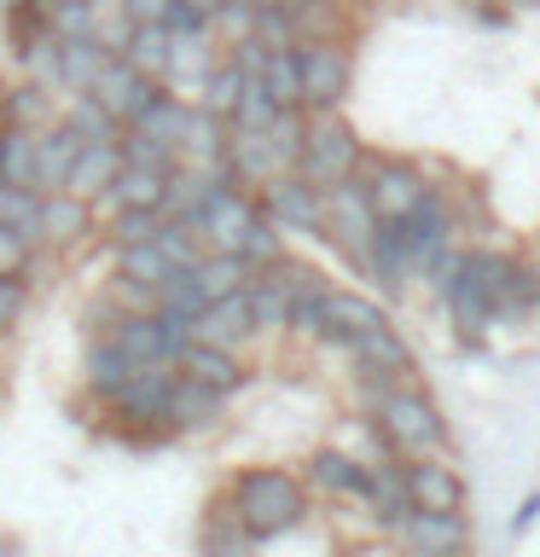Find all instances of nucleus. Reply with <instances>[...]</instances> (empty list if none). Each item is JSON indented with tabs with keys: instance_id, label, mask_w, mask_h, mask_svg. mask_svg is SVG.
Segmentation results:
<instances>
[{
	"instance_id": "f257e3e1",
	"label": "nucleus",
	"mask_w": 540,
	"mask_h": 557,
	"mask_svg": "<svg viewBox=\"0 0 540 557\" xmlns=\"http://www.w3.org/2000/svg\"><path fill=\"white\" fill-rule=\"evenodd\" d=\"M442 302L459 331H488L494 320L523 308V261L488 244H470L459 256V273L442 285Z\"/></svg>"
},
{
	"instance_id": "f03ea898",
	"label": "nucleus",
	"mask_w": 540,
	"mask_h": 557,
	"mask_svg": "<svg viewBox=\"0 0 540 557\" xmlns=\"http://www.w3.org/2000/svg\"><path fill=\"white\" fill-rule=\"evenodd\" d=\"M226 511L238 517V529L256 540H279L308 517V482L285 465H250L226 482Z\"/></svg>"
},
{
	"instance_id": "7ed1b4c3",
	"label": "nucleus",
	"mask_w": 540,
	"mask_h": 557,
	"mask_svg": "<svg viewBox=\"0 0 540 557\" xmlns=\"http://www.w3.org/2000/svg\"><path fill=\"white\" fill-rule=\"evenodd\" d=\"M366 407H372L378 435L390 442V453H401V459H430V453L447 447V418L418 383L366 377Z\"/></svg>"
},
{
	"instance_id": "20e7f679",
	"label": "nucleus",
	"mask_w": 540,
	"mask_h": 557,
	"mask_svg": "<svg viewBox=\"0 0 540 557\" xmlns=\"http://www.w3.org/2000/svg\"><path fill=\"white\" fill-rule=\"evenodd\" d=\"M366 163V139L355 134V122H348L343 111H331V116H308V139H303V157H296V174H303L308 186H343V181H355Z\"/></svg>"
},
{
	"instance_id": "39448f33",
	"label": "nucleus",
	"mask_w": 540,
	"mask_h": 557,
	"mask_svg": "<svg viewBox=\"0 0 540 557\" xmlns=\"http://www.w3.org/2000/svg\"><path fill=\"white\" fill-rule=\"evenodd\" d=\"M296 70H303V111L331 116L355 94V52L348 41H308L296 47Z\"/></svg>"
},
{
	"instance_id": "423d86ee",
	"label": "nucleus",
	"mask_w": 540,
	"mask_h": 557,
	"mask_svg": "<svg viewBox=\"0 0 540 557\" xmlns=\"http://www.w3.org/2000/svg\"><path fill=\"white\" fill-rule=\"evenodd\" d=\"M378 215H372V203H366V186H360V174L355 181H343V186H331L326 191V226H320V238L338 250L348 268H360L366 273V256H372V238H378Z\"/></svg>"
},
{
	"instance_id": "0eeeda50",
	"label": "nucleus",
	"mask_w": 540,
	"mask_h": 557,
	"mask_svg": "<svg viewBox=\"0 0 540 557\" xmlns=\"http://www.w3.org/2000/svg\"><path fill=\"white\" fill-rule=\"evenodd\" d=\"M360 186H366V203L383 226H401L418 203L430 198V181L413 157H366L360 163Z\"/></svg>"
},
{
	"instance_id": "6e6552de",
	"label": "nucleus",
	"mask_w": 540,
	"mask_h": 557,
	"mask_svg": "<svg viewBox=\"0 0 540 557\" xmlns=\"http://www.w3.org/2000/svg\"><path fill=\"white\" fill-rule=\"evenodd\" d=\"M169 389H174V366H139L122 383V395L111 400V412L134 430V442H169Z\"/></svg>"
},
{
	"instance_id": "1a4fd4ad",
	"label": "nucleus",
	"mask_w": 540,
	"mask_h": 557,
	"mask_svg": "<svg viewBox=\"0 0 540 557\" xmlns=\"http://www.w3.org/2000/svg\"><path fill=\"white\" fill-rule=\"evenodd\" d=\"M256 215H261L256 191L221 181V186L204 198V209H198V221H192V226H198L204 250H233V256H238V244H244V233H250Z\"/></svg>"
},
{
	"instance_id": "9d476101",
	"label": "nucleus",
	"mask_w": 540,
	"mask_h": 557,
	"mask_svg": "<svg viewBox=\"0 0 540 557\" xmlns=\"http://www.w3.org/2000/svg\"><path fill=\"white\" fill-rule=\"evenodd\" d=\"M256 203H261V215H268L279 233H314L320 238V226H326V191L308 186L296 169L273 174V181L256 191Z\"/></svg>"
},
{
	"instance_id": "9b49d317",
	"label": "nucleus",
	"mask_w": 540,
	"mask_h": 557,
	"mask_svg": "<svg viewBox=\"0 0 540 557\" xmlns=\"http://www.w3.org/2000/svg\"><path fill=\"white\" fill-rule=\"evenodd\" d=\"M395 540L407 557H470L465 511H407V522H395Z\"/></svg>"
},
{
	"instance_id": "f8f14e48",
	"label": "nucleus",
	"mask_w": 540,
	"mask_h": 557,
	"mask_svg": "<svg viewBox=\"0 0 540 557\" xmlns=\"http://www.w3.org/2000/svg\"><path fill=\"white\" fill-rule=\"evenodd\" d=\"M105 337H111L134 366H174V360H181V348H186L181 337H169V325L157 320V313H111Z\"/></svg>"
},
{
	"instance_id": "ddd939ff",
	"label": "nucleus",
	"mask_w": 540,
	"mask_h": 557,
	"mask_svg": "<svg viewBox=\"0 0 540 557\" xmlns=\"http://www.w3.org/2000/svg\"><path fill=\"white\" fill-rule=\"evenodd\" d=\"M348 355H355L360 377H383V383H413V372H418V360H413L407 337H401V331H395L390 320H378L372 331H360V337L348 343Z\"/></svg>"
},
{
	"instance_id": "4468645a",
	"label": "nucleus",
	"mask_w": 540,
	"mask_h": 557,
	"mask_svg": "<svg viewBox=\"0 0 540 557\" xmlns=\"http://www.w3.org/2000/svg\"><path fill=\"white\" fill-rule=\"evenodd\" d=\"M401 238H407V256H413V268L425 273L435 256L453 244V203H447V191H435L430 186V198L413 209L407 221H401Z\"/></svg>"
},
{
	"instance_id": "2eb2a0df",
	"label": "nucleus",
	"mask_w": 540,
	"mask_h": 557,
	"mask_svg": "<svg viewBox=\"0 0 540 557\" xmlns=\"http://www.w3.org/2000/svg\"><path fill=\"white\" fill-rule=\"evenodd\" d=\"M174 372L204 383V389H216L233 400L244 383H250V366H244V355H233V348H216V343H186L181 360H174Z\"/></svg>"
},
{
	"instance_id": "dca6fc26",
	"label": "nucleus",
	"mask_w": 540,
	"mask_h": 557,
	"mask_svg": "<svg viewBox=\"0 0 540 557\" xmlns=\"http://www.w3.org/2000/svg\"><path fill=\"white\" fill-rule=\"evenodd\" d=\"M256 337V320H250V285L233 290V296H216L204 302V313L192 320V343H216V348H238Z\"/></svg>"
},
{
	"instance_id": "f3484780",
	"label": "nucleus",
	"mask_w": 540,
	"mask_h": 557,
	"mask_svg": "<svg viewBox=\"0 0 540 557\" xmlns=\"http://www.w3.org/2000/svg\"><path fill=\"white\" fill-rule=\"evenodd\" d=\"M163 94V82H151V76H139V70L128 64V59H111L99 70V82H94V99L105 104V111H111L122 128H128V122L146 111V104Z\"/></svg>"
},
{
	"instance_id": "a211bd4d",
	"label": "nucleus",
	"mask_w": 540,
	"mask_h": 557,
	"mask_svg": "<svg viewBox=\"0 0 540 557\" xmlns=\"http://www.w3.org/2000/svg\"><path fill=\"white\" fill-rule=\"evenodd\" d=\"M407 494H413V511H465V476L442 453L407 459Z\"/></svg>"
},
{
	"instance_id": "6ab92c4d",
	"label": "nucleus",
	"mask_w": 540,
	"mask_h": 557,
	"mask_svg": "<svg viewBox=\"0 0 540 557\" xmlns=\"http://www.w3.org/2000/svg\"><path fill=\"white\" fill-rule=\"evenodd\" d=\"M87 233H94V203L76 198V191H47L35 244H47V250H76V244H87Z\"/></svg>"
},
{
	"instance_id": "aec40b11",
	"label": "nucleus",
	"mask_w": 540,
	"mask_h": 557,
	"mask_svg": "<svg viewBox=\"0 0 540 557\" xmlns=\"http://www.w3.org/2000/svg\"><path fill=\"white\" fill-rule=\"evenodd\" d=\"M378 320H390L366 290H348V285H326V331H320V343H338L348 348L360 337V331H372Z\"/></svg>"
},
{
	"instance_id": "412c9836",
	"label": "nucleus",
	"mask_w": 540,
	"mask_h": 557,
	"mask_svg": "<svg viewBox=\"0 0 540 557\" xmlns=\"http://www.w3.org/2000/svg\"><path fill=\"white\" fill-rule=\"evenodd\" d=\"M308 487H320V494L331 499H360L366 505V482H372V465L355 459V453H343V447H320L308 459Z\"/></svg>"
},
{
	"instance_id": "4be33fe9",
	"label": "nucleus",
	"mask_w": 540,
	"mask_h": 557,
	"mask_svg": "<svg viewBox=\"0 0 540 557\" xmlns=\"http://www.w3.org/2000/svg\"><path fill=\"white\" fill-rule=\"evenodd\" d=\"M226 174H233V186H250L261 191L273 181V174H285L279 169V157H273V139L268 134H244V128H226Z\"/></svg>"
},
{
	"instance_id": "5701e85b",
	"label": "nucleus",
	"mask_w": 540,
	"mask_h": 557,
	"mask_svg": "<svg viewBox=\"0 0 540 557\" xmlns=\"http://www.w3.org/2000/svg\"><path fill=\"white\" fill-rule=\"evenodd\" d=\"M116 174H122V139H87V146L76 151V163H70L64 191H76V198L99 203L105 191H111Z\"/></svg>"
},
{
	"instance_id": "b1692460",
	"label": "nucleus",
	"mask_w": 540,
	"mask_h": 557,
	"mask_svg": "<svg viewBox=\"0 0 540 557\" xmlns=\"http://www.w3.org/2000/svg\"><path fill=\"white\" fill-rule=\"evenodd\" d=\"M87 146V139L76 128H64V122H52V128L35 134V191H64L70 181V163H76V151Z\"/></svg>"
},
{
	"instance_id": "393cba45",
	"label": "nucleus",
	"mask_w": 540,
	"mask_h": 557,
	"mask_svg": "<svg viewBox=\"0 0 540 557\" xmlns=\"http://www.w3.org/2000/svg\"><path fill=\"white\" fill-rule=\"evenodd\" d=\"M221 412H226V395H216V389H204V383H192V377L174 372V389H169V430L174 435L216 430Z\"/></svg>"
},
{
	"instance_id": "a878e982",
	"label": "nucleus",
	"mask_w": 540,
	"mask_h": 557,
	"mask_svg": "<svg viewBox=\"0 0 540 557\" xmlns=\"http://www.w3.org/2000/svg\"><path fill=\"white\" fill-rule=\"evenodd\" d=\"M134 372H139V366L122 355L111 337L87 343V355H82V383H87V395H94V400H105V407H111V400L122 395V383H128Z\"/></svg>"
},
{
	"instance_id": "bb28decb",
	"label": "nucleus",
	"mask_w": 540,
	"mask_h": 557,
	"mask_svg": "<svg viewBox=\"0 0 540 557\" xmlns=\"http://www.w3.org/2000/svg\"><path fill=\"white\" fill-rule=\"evenodd\" d=\"M413 256H407V238H401V226H378L372 238V256H366V278H378L383 296H401L413 285Z\"/></svg>"
},
{
	"instance_id": "cd10ccee",
	"label": "nucleus",
	"mask_w": 540,
	"mask_h": 557,
	"mask_svg": "<svg viewBox=\"0 0 540 557\" xmlns=\"http://www.w3.org/2000/svg\"><path fill=\"white\" fill-rule=\"evenodd\" d=\"M366 511H372L383 529H395V522H407L413 511V494H407V465L401 459H383L372 465V482H366Z\"/></svg>"
},
{
	"instance_id": "c85d7f7f",
	"label": "nucleus",
	"mask_w": 540,
	"mask_h": 557,
	"mask_svg": "<svg viewBox=\"0 0 540 557\" xmlns=\"http://www.w3.org/2000/svg\"><path fill=\"white\" fill-rule=\"evenodd\" d=\"M186 116H192V104L186 99H174V94H157L146 111H139L128 122V134L139 139H157V146H169L174 157H181V134H186Z\"/></svg>"
},
{
	"instance_id": "c756f323",
	"label": "nucleus",
	"mask_w": 540,
	"mask_h": 557,
	"mask_svg": "<svg viewBox=\"0 0 540 557\" xmlns=\"http://www.w3.org/2000/svg\"><path fill=\"white\" fill-rule=\"evenodd\" d=\"M59 122V111H52V94L47 87H35V82H17L0 94V128H52Z\"/></svg>"
},
{
	"instance_id": "7c9ffc66",
	"label": "nucleus",
	"mask_w": 540,
	"mask_h": 557,
	"mask_svg": "<svg viewBox=\"0 0 540 557\" xmlns=\"http://www.w3.org/2000/svg\"><path fill=\"white\" fill-rule=\"evenodd\" d=\"M116 52H105L99 41H59V94H94L99 70Z\"/></svg>"
},
{
	"instance_id": "2f4dec72",
	"label": "nucleus",
	"mask_w": 540,
	"mask_h": 557,
	"mask_svg": "<svg viewBox=\"0 0 540 557\" xmlns=\"http://www.w3.org/2000/svg\"><path fill=\"white\" fill-rule=\"evenodd\" d=\"M250 261L244 256H233V250H209L198 268H192V285L204 290V302H216V296H233V290H244L250 285Z\"/></svg>"
},
{
	"instance_id": "473e14b6",
	"label": "nucleus",
	"mask_w": 540,
	"mask_h": 557,
	"mask_svg": "<svg viewBox=\"0 0 540 557\" xmlns=\"http://www.w3.org/2000/svg\"><path fill=\"white\" fill-rule=\"evenodd\" d=\"M163 186H169L163 169L122 163V174L111 181V191H105V203H111V209H157V203H163Z\"/></svg>"
},
{
	"instance_id": "72a5a7b5",
	"label": "nucleus",
	"mask_w": 540,
	"mask_h": 557,
	"mask_svg": "<svg viewBox=\"0 0 540 557\" xmlns=\"http://www.w3.org/2000/svg\"><path fill=\"white\" fill-rule=\"evenodd\" d=\"M250 320H256V337H285L291 331V290L279 278L268 273L250 278Z\"/></svg>"
},
{
	"instance_id": "f704fd0d",
	"label": "nucleus",
	"mask_w": 540,
	"mask_h": 557,
	"mask_svg": "<svg viewBox=\"0 0 540 557\" xmlns=\"http://www.w3.org/2000/svg\"><path fill=\"white\" fill-rule=\"evenodd\" d=\"M198 552H204V557H250V552H256V540L238 529V517L226 511V499L209 505L204 534H198Z\"/></svg>"
},
{
	"instance_id": "c9c22d12",
	"label": "nucleus",
	"mask_w": 540,
	"mask_h": 557,
	"mask_svg": "<svg viewBox=\"0 0 540 557\" xmlns=\"http://www.w3.org/2000/svg\"><path fill=\"white\" fill-rule=\"evenodd\" d=\"M169 47H174V35L163 24H134L128 35V47L116 52V59H128L139 76H151V82H163V70H169Z\"/></svg>"
},
{
	"instance_id": "e433bc0d",
	"label": "nucleus",
	"mask_w": 540,
	"mask_h": 557,
	"mask_svg": "<svg viewBox=\"0 0 540 557\" xmlns=\"http://www.w3.org/2000/svg\"><path fill=\"white\" fill-rule=\"evenodd\" d=\"M59 122L64 128H76L82 139H122L128 128H122V122L105 111V104L94 99V94H64V111H59Z\"/></svg>"
},
{
	"instance_id": "4c0bfd02",
	"label": "nucleus",
	"mask_w": 540,
	"mask_h": 557,
	"mask_svg": "<svg viewBox=\"0 0 540 557\" xmlns=\"http://www.w3.org/2000/svg\"><path fill=\"white\" fill-rule=\"evenodd\" d=\"M0 186L35 191V128H0Z\"/></svg>"
},
{
	"instance_id": "58836bf2",
	"label": "nucleus",
	"mask_w": 540,
	"mask_h": 557,
	"mask_svg": "<svg viewBox=\"0 0 540 557\" xmlns=\"http://www.w3.org/2000/svg\"><path fill=\"white\" fill-rule=\"evenodd\" d=\"M47 35L52 41H99V7L94 0H52Z\"/></svg>"
},
{
	"instance_id": "ea45409f",
	"label": "nucleus",
	"mask_w": 540,
	"mask_h": 557,
	"mask_svg": "<svg viewBox=\"0 0 540 557\" xmlns=\"http://www.w3.org/2000/svg\"><path fill=\"white\" fill-rule=\"evenodd\" d=\"M261 87L273 94L279 111H303V70H296V47H273V52H268Z\"/></svg>"
},
{
	"instance_id": "a19ab883",
	"label": "nucleus",
	"mask_w": 540,
	"mask_h": 557,
	"mask_svg": "<svg viewBox=\"0 0 540 557\" xmlns=\"http://www.w3.org/2000/svg\"><path fill=\"white\" fill-rule=\"evenodd\" d=\"M151 244L163 250V261H169L174 273H192V268H198V261L209 256V250H204V238H198V226H192V221H163Z\"/></svg>"
},
{
	"instance_id": "79ce46f5",
	"label": "nucleus",
	"mask_w": 540,
	"mask_h": 557,
	"mask_svg": "<svg viewBox=\"0 0 540 557\" xmlns=\"http://www.w3.org/2000/svg\"><path fill=\"white\" fill-rule=\"evenodd\" d=\"M238 256L250 261V273H261V268H273V261L291 256V233H279L268 215H256L250 233H244V244H238Z\"/></svg>"
},
{
	"instance_id": "37998d69",
	"label": "nucleus",
	"mask_w": 540,
	"mask_h": 557,
	"mask_svg": "<svg viewBox=\"0 0 540 557\" xmlns=\"http://www.w3.org/2000/svg\"><path fill=\"white\" fill-rule=\"evenodd\" d=\"M116 273L122 278H139V285H151V290H163L174 268L163 261L157 244H122V250H116Z\"/></svg>"
},
{
	"instance_id": "c03bdc74",
	"label": "nucleus",
	"mask_w": 540,
	"mask_h": 557,
	"mask_svg": "<svg viewBox=\"0 0 540 557\" xmlns=\"http://www.w3.org/2000/svg\"><path fill=\"white\" fill-rule=\"evenodd\" d=\"M238 94H244V76L233 64H216L209 70V82H204V94H198V111H209V116H221V122H233V111H238Z\"/></svg>"
},
{
	"instance_id": "a18cd8bd",
	"label": "nucleus",
	"mask_w": 540,
	"mask_h": 557,
	"mask_svg": "<svg viewBox=\"0 0 540 557\" xmlns=\"http://www.w3.org/2000/svg\"><path fill=\"white\" fill-rule=\"evenodd\" d=\"M279 116V104H273V94L261 87V76H244V94H238V111H233V122L226 128H244V134H268V122Z\"/></svg>"
},
{
	"instance_id": "49530a36",
	"label": "nucleus",
	"mask_w": 540,
	"mask_h": 557,
	"mask_svg": "<svg viewBox=\"0 0 540 557\" xmlns=\"http://www.w3.org/2000/svg\"><path fill=\"white\" fill-rule=\"evenodd\" d=\"M268 139H273V157H279V169H296V157H303V139H308V111H279L268 122Z\"/></svg>"
},
{
	"instance_id": "de8ad7c7",
	"label": "nucleus",
	"mask_w": 540,
	"mask_h": 557,
	"mask_svg": "<svg viewBox=\"0 0 540 557\" xmlns=\"http://www.w3.org/2000/svg\"><path fill=\"white\" fill-rule=\"evenodd\" d=\"M0 221H7L12 233L35 238V233H41V191H24V186H0Z\"/></svg>"
},
{
	"instance_id": "09e8293b",
	"label": "nucleus",
	"mask_w": 540,
	"mask_h": 557,
	"mask_svg": "<svg viewBox=\"0 0 540 557\" xmlns=\"http://www.w3.org/2000/svg\"><path fill=\"white\" fill-rule=\"evenodd\" d=\"M163 226V209H111V250L122 244H151Z\"/></svg>"
},
{
	"instance_id": "8fccbe9b",
	"label": "nucleus",
	"mask_w": 540,
	"mask_h": 557,
	"mask_svg": "<svg viewBox=\"0 0 540 557\" xmlns=\"http://www.w3.org/2000/svg\"><path fill=\"white\" fill-rule=\"evenodd\" d=\"M17 64H24V82L47 87V94H59V41H52V35H41L29 52H17Z\"/></svg>"
},
{
	"instance_id": "3c124183",
	"label": "nucleus",
	"mask_w": 540,
	"mask_h": 557,
	"mask_svg": "<svg viewBox=\"0 0 540 557\" xmlns=\"http://www.w3.org/2000/svg\"><path fill=\"white\" fill-rule=\"evenodd\" d=\"M320 331H326V285H314L291 302V331L285 337H314L320 343Z\"/></svg>"
},
{
	"instance_id": "603ef678",
	"label": "nucleus",
	"mask_w": 540,
	"mask_h": 557,
	"mask_svg": "<svg viewBox=\"0 0 540 557\" xmlns=\"http://www.w3.org/2000/svg\"><path fill=\"white\" fill-rule=\"evenodd\" d=\"M35 250H41V244L24 238V233H12V226L0 221V278H24L35 268Z\"/></svg>"
},
{
	"instance_id": "864d4df0",
	"label": "nucleus",
	"mask_w": 540,
	"mask_h": 557,
	"mask_svg": "<svg viewBox=\"0 0 540 557\" xmlns=\"http://www.w3.org/2000/svg\"><path fill=\"white\" fill-rule=\"evenodd\" d=\"M157 308H163V313H186V320H198V313H204V290L192 285V273H169V285L157 290Z\"/></svg>"
},
{
	"instance_id": "5fc2aeb1",
	"label": "nucleus",
	"mask_w": 540,
	"mask_h": 557,
	"mask_svg": "<svg viewBox=\"0 0 540 557\" xmlns=\"http://www.w3.org/2000/svg\"><path fill=\"white\" fill-rule=\"evenodd\" d=\"M209 35L221 41V52L233 41H244V35H256V7H233V0H226V7L209 17Z\"/></svg>"
},
{
	"instance_id": "6e6d98bb",
	"label": "nucleus",
	"mask_w": 540,
	"mask_h": 557,
	"mask_svg": "<svg viewBox=\"0 0 540 557\" xmlns=\"http://www.w3.org/2000/svg\"><path fill=\"white\" fill-rule=\"evenodd\" d=\"M105 296H111V313H157V290L139 285V278H122V273H116Z\"/></svg>"
},
{
	"instance_id": "4d7b16f0",
	"label": "nucleus",
	"mask_w": 540,
	"mask_h": 557,
	"mask_svg": "<svg viewBox=\"0 0 540 557\" xmlns=\"http://www.w3.org/2000/svg\"><path fill=\"white\" fill-rule=\"evenodd\" d=\"M24 308H29V278H0V337L24 320Z\"/></svg>"
},
{
	"instance_id": "13d9d810",
	"label": "nucleus",
	"mask_w": 540,
	"mask_h": 557,
	"mask_svg": "<svg viewBox=\"0 0 540 557\" xmlns=\"http://www.w3.org/2000/svg\"><path fill=\"white\" fill-rule=\"evenodd\" d=\"M163 29L169 35H209V12H198L192 0H174L169 17H163Z\"/></svg>"
},
{
	"instance_id": "bf43d9fd",
	"label": "nucleus",
	"mask_w": 540,
	"mask_h": 557,
	"mask_svg": "<svg viewBox=\"0 0 540 557\" xmlns=\"http://www.w3.org/2000/svg\"><path fill=\"white\" fill-rule=\"evenodd\" d=\"M116 7H122V12H128V17H134V24H163V17H169V7H174V0H116Z\"/></svg>"
},
{
	"instance_id": "052dcab7",
	"label": "nucleus",
	"mask_w": 540,
	"mask_h": 557,
	"mask_svg": "<svg viewBox=\"0 0 540 557\" xmlns=\"http://www.w3.org/2000/svg\"><path fill=\"white\" fill-rule=\"evenodd\" d=\"M192 7H198V12H209V17H216V12L226 7V0H192Z\"/></svg>"
},
{
	"instance_id": "680f3d73",
	"label": "nucleus",
	"mask_w": 540,
	"mask_h": 557,
	"mask_svg": "<svg viewBox=\"0 0 540 557\" xmlns=\"http://www.w3.org/2000/svg\"><path fill=\"white\" fill-rule=\"evenodd\" d=\"M250 7H256V12H261V7H285V0H250Z\"/></svg>"
},
{
	"instance_id": "e2e57ef3",
	"label": "nucleus",
	"mask_w": 540,
	"mask_h": 557,
	"mask_svg": "<svg viewBox=\"0 0 540 557\" xmlns=\"http://www.w3.org/2000/svg\"><path fill=\"white\" fill-rule=\"evenodd\" d=\"M470 7H482V0H470Z\"/></svg>"
}]
</instances>
